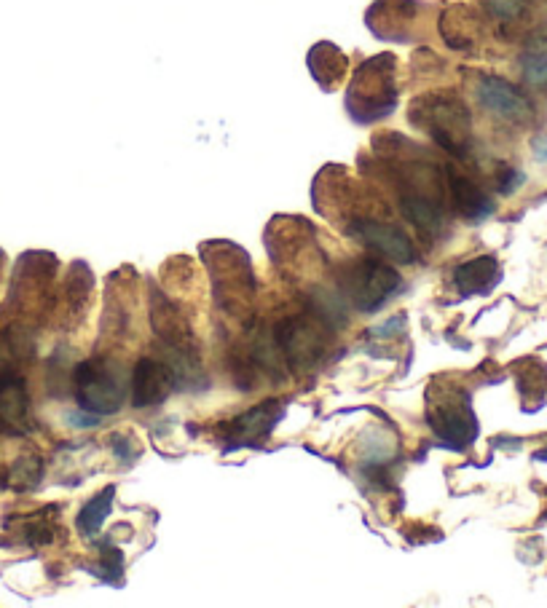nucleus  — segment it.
Here are the masks:
<instances>
[{
  "instance_id": "nucleus-1",
  "label": "nucleus",
  "mask_w": 547,
  "mask_h": 608,
  "mask_svg": "<svg viewBox=\"0 0 547 608\" xmlns=\"http://www.w3.org/2000/svg\"><path fill=\"white\" fill-rule=\"evenodd\" d=\"M397 105V86H395V62L392 57H376L365 62L362 70H357L346 108L354 116V121L371 124L379 118L389 116Z\"/></svg>"
},
{
  "instance_id": "nucleus-2",
  "label": "nucleus",
  "mask_w": 547,
  "mask_h": 608,
  "mask_svg": "<svg viewBox=\"0 0 547 608\" xmlns=\"http://www.w3.org/2000/svg\"><path fill=\"white\" fill-rule=\"evenodd\" d=\"M78 405L94 416H113L124 405V373L110 359H86L76 367Z\"/></svg>"
},
{
  "instance_id": "nucleus-3",
  "label": "nucleus",
  "mask_w": 547,
  "mask_h": 608,
  "mask_svg": "<svg viewBox=\"0 0 547 608\" xmlns=\"http://www.w3.org/2000/svg\"><path fill=\"white\" fill-rule=\"evenodd\" d=\"M427 400H430L427 402V421H430L432 432L451 448H467L478 437V421L472 416L467 394L446 386L440 397L435 389H430Z\"/></svg>"
},
{
  "instance_id": "nucleus-4",
  "label": "nucleus",
  "mask_w": 547,
  "mask_h": 608,
  "mask_svg": "<svg viewBox=\"0 0 547 608\" xmlns=\"http://www.w3.org/2000/svg\"><path fill=\"white\" fill-rule=\"evenodd\" d=\"M400 276L381 260H360L344 276V295L365 314L379 311L397 290Z\"/></svg>"
},
{
  "instance_id": "nucleus-5",
  "label": "nucleus",
  "mask_w": 547,
  "mask_h": 608,
  "mask_svg": "<svg viewBox=\"0 0 547 608\" xmlns=\"http://www.w3.org/2000/svg\"><path fill=\"white\" fill-rule=\"evenodd\" d=\"M424 116L421 124L435 140L451 153H464V140L470 132V113L464 110L462 102L438 97V100L424 102Z\"/></svg>"
},
{
  "instance_id": "nucleus-6",
  "label": "nucleus",
  "mask_w": 547,
  "mask_h": 608,
  "mask_svg": "<svg viewBox=\"0 0 547 608\" xmlns=\"http://www.w3.org/2000/svg\"><path fill=\"white\" fill-rule=\"evenodd\" d=\"M478 102L489 110L491 116L510 121V124H526L534 116V105L526 94L505 78L489 75L478 84Z\"/></svg>"
},
{
  "instance_id": "nucleus-7",
  "label": "nucleus",
  "mask_w": 547,
  "mask_h": 608,
  "mask_svg": "<svg viewBox=\"0 0 547 608\" xmlns=\"http://www.w3.org/2000/svg\"><path fill=\"white\" fill-rule=\"evenodd\" d=\"M274 343L285 354L287 362L298 370L317 365V359L322 357V349H325V341L317 333V327L303 322V319H285L282 325H277Z\"/></svg>"
},
{
  "instance_id": "nucleus-8",
  "label": "nucleus",
  "mask_w": 547,
  "mask_h": 608,
  "mask_svg": "<svg viewBox=\"0 0 547 608\" xmlns=\"http://www.w3.org/2000/svg\"><path fill=\"white\" fill-rule=\"evenodd\" d=\"M349 228L365 247H371V250L381 252L387 258H395L400 263H413L416 260V247L395 225L381 223V220H373V217H357Z\"/></svg>"
},
{
  "instance_id": "nucleus-9",
  "label": "nucleus",
  "mask_w": 547,
  "mask_h": 608,
  "mask_svg": "<svg viewBox=\"0 0 547 608\" xmlns=\"http://www.w3.org/2000/svg\"><path fill=\"white\" fill-rule=\"evenodd\" d=\"M30 397L25 381L14 370L0 375V432L25 434L30 432Z\"/></svg>"
},
{
  "instance_id": "nucleus-10",
  "label": "nucleus",
  "mask_w": 547,
  "mask_h": 608,
  "mask_svg": "<svg viewBox=\"0 0 547 608\" xmlns=\"http://www.w3.org/2000/svg\"><path fill=\"white\" fill-rule=\"evenodd\" d=\"M172 370L164 362L156 359H140L135 367V378H132V402L137 408H153L167 400L169 389H172Z\"/></svg>"
},
{
  "instance_id": "nucleus-11",
  "label": "nucleus",
  "mask_w": 547,
  "mask_h": 608,
  "mask_svg": "<svg viewBox=\"0 0 547 608\" xmlns=\"http://www.w3.org/2000/svg\"><path fill=\"white\" fill-rule=\"evenodd\" d=\"M279 418H282V410L274 402H263V405H258L255 410H247L245 416L234 418L228 424V442H234V445H253V442L263 440L277 426Z\"/></svg>"
},
{
  "instance_id": "nucleus-12",
  "label": "nucleus",
  "mask_w": 547,
  "mask_h": 608,
  "mask_svg": "<svg viewBox=\"0 0 547 608\" xmlns=\"http://www.w3.org/2000/svg\"><path fill=\"white\" fill-rule=\"evenodd\" d=\"M499 279H502L499 263L494 258H489V255L464 263V266L456 268L454 274V282L456 287H459V292H462V295H470V298L472 295H486V292H491L499 284Z\"/></svg>"
},
{
  "instance_id": "nucleus-13",
  "label": "nucleus",
  "mask_w": 547,
  "mask_h": 608,
  "mask_svg": "<svg viewBox=\"0 0 547 608\" xmlns=\"http://www.w3.org/2000/svg\"><path fill=\"white\" fill-rule=\"evenodd\" d=\"M448 185H451V199H454L456 209L470 220H483L494 212V201L489 199V193L478 188V185L467 180V177L448 175Z\"/></svg>"
},
{
  "instance_id": "nucleus-14",
  "label": "nucleus",
  "mask_w": 547,
  "mask_h": 608,
  "mask_svg": "<svg viewBox=\"0 0 547 608\" xmlns=\"http://www.w3.org/2000/svg\"><path fill=\"white\" fill-rule=\"evenodd\" d=\"M400 212L411 225H416L419 231L435 234L440 231L443 223V212H440L438 201L427 196V193H405L400 199Z\"/></svg>"
},
{
  "instance_id": "nucleus-15",
  "label": "nucleus",
  "mask_w": 547,
  "mask_h": 608,
  "mask_svg": "<svg viewBox=\"0 0 547 608\" xmlns=\"http://www.w3.org/2000/svg\"><path fill=\"white\" fill-rule=\"evenodd\" d=\"M309 65H312L314 78H317L320 84L330 86L344 78L346 59H344V54L336 49V46H330V43H320L317 49H312Z\"/></svg>"
},
{
  "instance_id": "nucleus-16",
  "label": "nucleus",
  "mask_w": 547,
  "mask_h": 608,
  "mask_svg": "<svg viewBox=\"0 0 547 608\" xmlns=\"http://www.w3.org/2000/svg\"><path fill=\"white\" fill-rule=\"evenodd\" d=\"M113 488H105L102 493H97L94 499H89L84 504V509L78 512V531L86 536V539H92L97 531L102 528V523H105V517L110 515V507H113Z\"/></svg>"
},
{
  "instance_id": "nucleus-17",
  "label": "nucleus",
  "mask_w": 547,
  "mask_h": 608,
  "mask_svg": "<svg viewBox=\"0 0 547 608\" xmlns=\"http://www.w3.org/2000/svg\"><path fill=\"white\" fill-rule=\"evenodd\" d=\"M518 389L526 400H545L547 365L537 359H526L518 365Z\"/></svg>"
},
{
  "instance_id": "nucleus-18",
  "label": "nucleus",
  "mask_w": 547,
  "mask_h": 608,
  "mask_svg": "<svg viewBox=\"0 0 547 608\" xmlns=\"http://www.w3.org/2000/svg\"><path fill=\"white\" fill-rule=\"evenodd\" d=\"M41 477L43 461L38 456H22L6 472V485H9L11 491H33L35 485L41 483Z\"/></svg>"
},
{
  "instance_id": "nucleus-19",
  "label": "nucleus",
  "mask_w": 547,
  "mask_h": 608,
  "mask_svg": "<svg viewBox=\"0 0 547 608\" xmlns=\"http://www.w3.org/2000/svg\"><path fill=\"white\" fill-rule=\"evenodd\" d=\"M523 78L531 86H547V51H531L523 57Z\"/></svg>"
},
{
  "instance_id": "nucleus-20",
  "label": "nucleus",
  "mask_w": 547,
  "mask_h": 608,
  "mask_svg": "<svg viewBox=\"0 0 547 608\" xmlns=\"http://www.w3.org/2000/svg\"><path fill=\"white\" fill-rule=\"evenodd\" d=\"M531 0H486V9L491 17L502 19V22H513L529 11Z\"/></svg>"
},
{
  "instance_id": "nucleus-21",
  "label": "nucleus",
  "mask_w": 547,
  "mask_h": 608,
  "mask_svg": "<svg viewBox=\"0 0 547 608\" xmlns=\"http://www.w3.org/2000/svg\"><path fill=\"white\" fill-rule=\"evenodd\" d=\"M100 576H118L124 571V552L116 550V547H102V558H100Z\"/></svg>"
},
{
  "instance_id": "nucleus-22",
  "label": "nucleus",
  "mask_w": 547,
  "mask_h": 608,
  "mask_svg": "<svg viewBox=\"0 0 547 608\" xmlns=\"http://www.w3.org/2000/svg\"><path fill=\"white\" fill-rule=\"evenodd\" d=\"M405 327V314H395L392 319H387L384 325H379L376 330H373V335H379V338H389V335L400 333Z\"/></svg>"
},
{
  "instance_id": "nucleus-23",
  "label": "nucleus",
  "mask_w": 547,
  "mask_h": 608,
  "mask_svg": "<svg viewBox=\"0 0 547 608\" xmlns=\"http://www.w3.org/2000/svg\"><path fill=\"white\" fill-rule=\"evenodd\" d=\"M521 183H523L521 172H515V169H505V172H502V180H499V191L513 193Z\"/></svg>"
},
{
  "instance_id": "nucleus-24",
  "label": "nucleus",
  "mask_w": 547,
  "mask_h": 608,
  "mask_svg": "<svg viewBox=\"0 0 547 608\" xmlns=\"http://www.w3.org/2000/svg\"><path fill=\"white\" fill-rule=\"evenodd\" d=\"M534 459H537V461H547V450H539V453H537V456H534Z\"/></svg>"
},
{
  "instance_id": "nucleus-25",
  "label": "nucleus",
  "mask_w": 547,
  "mask_h": 608,
  "mask_svg": "<svg viewBox=\"0 0 547 608\" xmlns=\"http://www.w3.org/2000/svg\"><path fill=\"white\" fill-rule=\"evenodd\" d=\"M0 266H3V255H0Z\"/></svg>"
}]
</instances>
